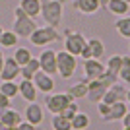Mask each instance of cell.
Segmentation results:
<instances>
[{
    "mask_svg": "<svg viewBox=\"0 0 130 130\" xmlns=\"http://www.w3.org/2000/svg\"><path fill=\"white\" fill-rule=\"evenodd\" d=\"M41 18L47 25L58 27L64 18V4L60 0H45L41 6Z\"/></svg>",
    "mask_w": 130,
    "mask_h": 130,
    "instance_id": "1",
    "label": "cell"
},
{
    "mask_svg": "<svg viewBox=\"0 0 130 130\" xmlns=\"http://www.w3.org/2000/svg\"><path fill=\"white\" fill-rule=\"evenodd\" d=\"M35 29H37L35 20L31 16H27L25 12L18 6L16 10H14V27H12V31L16 33L18 37H29Z\"/></svg>",
    "mask_w": 130,
    "mask_h": 130,
    "instance_id": "2",
    "label": "cell"
},
{
    "mask_svg": "<svg viewBox=\"0 0 130 130\" xmlns=\"http://www.w3.org/2000/svg\"><path fill=\"white\" fill-rule=\"evenodd\" d=\"M76 68H78V56L70 54L68 51L56 53V74L62 80H70L76 74Z\"/></svg>",
    "mask_w": 130,
    "mask_h": 130,
    "instance_id": "3",
    "label": "cell"
},
{
    "mask_svg": "<svg viewBox=\"0 0 130 130\" xmlns=\"http://www.w3.org/2000/svg\"><path fill=\"white\" fill-rule=\"evenodd\" d=\"M60 39V33L56 27L53 25H43V27H39L29 35V41H31V45H35V47H47V45L54 43V41H58Z\"/></svg>",
    "mask_w": 130,
    "mask_h": 130,
    "instance_id": "4",
    "label": "cell"
},
{
    "mask_svg": "<svg viewBox=\"0 0 130 130\" xmlns=\"http://www.w3.org/2000/svg\"><path fill=\"white\" fill-rule=\"evenodd\" d=\"M87 45V37L80 31H72V29H66L64 31V51H68L74 56H80L82 51L86 49Z\"/></svg>",
    "mask_w": 130,
    "mask_h": 130,
    "instance_id": "5",
    "label": "cell"
},
{
    "mask_svg": "<svg viewBox=\"0 0 130 130\" xmlns=\"http://www.w3.org/2000/svg\"><path fill=\"white\" fill-rule=\"evenodd\" d=\"M70 101H74V97H72L68 91H66V93H49L47 99H45V107H47L49 113L58 115L66 105L70 103Z\"/></svg>",
    "mask_w": 130,
    "mask_h": 130,
    "instance_id": "6",
    "label": "cell"
},
{
    "mask_svg": "<svg viewBox=\"0 0 130 130\" xmlns=\"http://www.w3.org/2000/svg\"><path fill=\"white\" fill-rule=\"evenodd\" d=\"M107 70L101 58H86L84 60V78L86 80H99Z\"/></svg>",
    "mask_w": 130,
    "mask_h": 130,
    "instance_id": "7",
    "label": "cell"
},
{
    "mask_svg": "<svg viewBox=\"0 0 130 130\" xmlns=\"http://www.w3.org/2000/svg\"><path fill=\"white\" fill-rule=\"evenodd\" d=\"M22 72V66L18 64L14 56H4V64H2V72H0V82H12L16 80Z\"/></svg>",
    "mask_w": 130,
    "mask_h": 130,
    "instance_id": "8",
    "label": "cell"
},
{
    "mask_svg": "<svg viewBox=\"0 0 130 130\" xmlns=\"http://www.w3.org/2000/svg\"><path fill=\"white\" fill-rule=\"evenodd\" d=\"M105 54V45L101 39L97 37H91V39H87V45H86V49L82 51V58L86 60V58H101Z\"/></svg>",
    "mask_w": 130,
    "mask_h": 130,
    "instance_id": "9",
    "label": "cell"
},
{
    "mask_svg": "<svg viewBox=\"0 0 130 130\" xmlns=\"http://www.w3.org/2000/svg\"><path fill=\"white\" fill-rule=\"evenodd\" d=\"M39 64H41V70L54 76L56 74V51L53 49H43V53L37 56Z\"/></svg>",
    "mask_w": 130,
    "mask_h": 130,
    "instance_id": "10",
    "label": "cell"
},
{
    "mask_svg": "<svg viewBox=\"0 0 130 130\" xmlns=\"http://www.w3.org/2000/svg\"><path fill=\"white\" fill-rule=\"evenodd\" d=\"M33 84L37 87V91L45 93V95L53 93V89H54V78L51 76V74H47V72H43V70H39L37 74L33 76Z\"/></svg>",
    "mask_w": 130,
    "mask_h": 130,
    "instance_id": "11",
    "label": "cell"
},
{
    "mask_svg": "<svg viewBox=\"0 0 130 130\" xmlns=\"http://www.w3.org/2000/svg\"><path fill=\"white\" fill-rule=\"evenodd\" d=\"M43 107L37 103V101H31V103H27L25 111H23V120H27V122H31V124L39 126L41 122H43Z\"/></svg>",
    "mask_w": 130,
    "mask_h": 130,
    "instance_id": "12",
    "label": "cell"
},
{
    "mask_svg": "<svg viewBox=\"0 0 130 130\" xmlns=\"http://www.w3.org/2000/svg\"><path fill=\"white\" fill-rule=\"evenodd\" d=\"M124 95H126V87L117 82V84H113V86L107 87V91H105V95H103L101 101H105L107 105H111V103H117V101H124Z\"/></svg>",
    "mask_w": 130,
    "mask_h": 130,
    "instance_id": "13",
    "label": "cell"
},
{
    "mask_svg": "<svg viewBox=\"0 0 130 130\" xmlns=\"http://www.w3.org/2000/svg\"><path fill=\"white\" fill-rule=\"evenodd\" d=\"M23 120V115L20 113V111H16V109H12V107H8V109H2L0 111V122H4L6 126H18L20 122Z\"/></svg>",
    "mask_w": 130,
    "mask_h": 130,
    "instance_id": "14",
    "label": "cell"
},
{
    "mask_svg": "<svg viewBox=\"0 0 130 130\" xmlns=\"http://www.w3.org/2000/svg\"><path fill=\"white\" fill-rule=\"evenodd\" d=\"M20 95H22L23 101H27V103H31V101H37V87H35V84H33V80H22L20 84Z\"/></svg>",
    "mask_w": 130,
    "mask_h": 130,
    "instance_id": "15",
    "label": "cell"
},
{
    "mask_svg": "<svg viewBox=\"0 0 130 130\" xmlns=\"http://www.w3.org/2000/svg\"><path fill=\"white\" fill-rule=\"evenodd\" d=\"M105 91H107V87L99 80H89V87H87V99H89V103H99L103 99Z\"/></svg>",
    "mask_w": 130,
    "mask_h": 130,
    "instance_id": "16",
    "label": "cell"
},
{
    "mask_svg": "<svg viewBox=\"0 0 130 130\" xmlns=\"http://www.w3.org/2000/svg\"><path fill=\"white\" fill-rule=\"evenodd\" d=\"M126 111H128V105H126V101H117V103H111V107H109V113H107V117H105L103 120H109V122L122 120V117L126 115Z\"/></svg>",
    "mask_w": 130,
    "mask_h": 130,
    "instance_id": "17",
    "label": "cell"
},
{
    "mask_svg": "<svg viewBox=\"0 0 130 130\" xmlns=\"http://www.w3.org/2000/svg\"><path fill=\"white\" fill-rule=\"evenodd\" d=\"M74 8L84 16H93V14H97L101 10L97 0H74Z\"/></svg>",
    "mask_w": 130,
    "mask_h": 130,
    "instance_id": "18",
    "label": "cell"
},
{
    "mask_svg": "<svg viewBox=\"0 0 130 130\" xmlns=\"http://www.w3.org/2000/svg\"><path fill=\"white\" fill-rule=\"evenodd\" d=\"M41 6H43V0H20V8L33 20L41 16Z\"/></svg>",
    "mask_w": 130,
    "mask_h": 130,
    "instance_id": "19",
    "label": "cell"
},
{
    "mask_svg": "<svg viewBox=\"0 0 130 130\" xmlns=\"http://www.w3.org/2000/svg\"><path fill=\"white\" fill-rule=\"evenodd\" d=\"M113 16H117V18H120V16H126L128 14V10H130V4L126 2V0H109L107 2V6H105Z\"/></svg>",
    "mask_w": 130,
    "mask_h": 130,
    "instance_id": "20",
    "label": "cell"
},
{
    "mask_svg": "<svg viewBox=\"0 0 130 130\" xmlns=\"http://www.w3.org/2000/svg\"><path fill=\"white\" fill-rule=\"evenodd\" d=\"M87 87H89V80H80V82H76L74 86H70L68 87V93H70L74 99H84V97H87Z\"/></svg>",
    "mask_w": 130,
    "mask_h": 130,
    "instance_id": "21",
    "label": "cell"
},
{
    "mask_svg": "<svg viewBox=\"0 0 130 130\" xmlns=\"http://www.w3.org/2000/svg\"><path fill=\"white\" fill-rule=\"evenodd\" d=\"M39 70H41L39 58H35V56H33V58L29 60L25 66H22V72H20V76H22L23 80H33V76H35Z\"/></svg>",
    "mask_w": 130,
    "mask_h": 130,
    "instance_id": "22",
    "label": "cell"
},
{
    "mask_svg": "<svg viewBox=\"0 0 130 130\" xmlns=\"http://www.w3.org/2000/svg\"><path fill=\"white\" fill-rule=\"evenodd\" d=\"M115 29H117V33H119L120 37L124 39H130V16L126 14V16H120L117 22H115Z\"/></svg>",
    "mask_w": 130,
    "mask_h": 130,
    "instance_id": "23",
    "label": "cell"
},
{
    "mask_svg": "<svg viewBox=\"0 0 130 130\" xmlns=\"http://www.w3.org/2000/svg\"><path fill=\"white\" fill-rule=\"evenodd\" d=\"M70 122H72V130H86L87 126H89V117H87L86 113L78 111L70 119Z\"/></svg>",
    "mask_w": 130,
    "mask_h": 130,
    "instance_id": "24",
    "label": "cell"
},
{
    "mask_svg": "<svg viewBox=\"0 0 130 130\" xmlns=\"http://www.w3.org/2000/svg\"><path fill=\"white\" fill-rule=\"evenodd\" d=\"M0 91L4 93V95H8L10 99H14V97L20 95V86H18L16 80H12V82H0Z\"/></svg>",
    "mask_w": 130,
    "mask_h": 130,
    "instance_id": "25",
    "label": "cell"
},
{
    "mask_svg": "<svg viewBox=\"0 0 130 130\" xmlns=\"http://www.w3.org/2000/svg\"><path fill=\"white\" fill-rule=\"evenodd\" d=\"M31 58H33V53L27 49V47H18V49L14 51V60H16L20 66H25Z\"/></svg>",
    "mask_w": 130,
    "mask_h": 130,
    "instance_id": "26",
    "label": "cell"
},
{
    "mask_svg": "<svg viewBox=\"0 0 130 130\" xmlns=\"http://www.w3.org/2000/svg\"><path fill=\"white\" fill-rule=\"evenodd\" d=\"M51 126H53V130H72L70 119H66L62 115H54L51 119Z\"/></svg>",
    "mask_w": 130,
    "mask_h": 130,
    "instance_id": "27",
    "label": "cell"
},
{
    "mask_svg": "<svg viewBox=\"0 0 130 130\" xmlns=\"http://www.w3.org/2000/svg\"><path fill=\"white\" fill-rule=\"evenodd\" d=\"M20 37H18L14 31H4L2 33V37H0V47L2 49H12V47H16Z\"/></svg>",
    "mask_w": 130,
    "mask_h": 130,
    "instance_id": "28",
    "label": "cell"
},
{
    "mask_svg": "<svg viewBox=\"0 0 130 130\" xmlns=\"http://www.w3.org/2000/svg\"><path fill=\"white\" fill-rule=\"evenodd\" d=\"M120 66H122V54H113V56H109L105 68H107L109 72H113V74H117V76H119Z\"/></svg>",
    "mask_w": 130,
    "mask_h": 130,
    "instance_id": "29",
    "label": "cell"
},
{
    "mask_svg": "<svg viewBox=\"0 0 130 130\" xmlns=\"http://www.w3.org/2000/svg\"><path fill=\"white\" fill-rule=\"evenodd\" d=\"M119 80L122 84H130V56H122V66L119 72Z\"/></svg>",
    "mask_w": 130,
    "mask_h": 130,
    "instance_id": "30",
    "label": "cell"
},
{
    "mask_svg": "<svg viewBox=\"0 0 130 130\" xmlns=\"http://www.w3.org/2000/svg\"><path fill=\"white\" fill-rule=\"evenodd\" d=\"M78 111H80V107H78V101L74 99V101H70V103L66 105V107L62 109V111H60L58 115H62V117H66V119H72V117H74V115H76Z\"/></svg>",
    "mask_w": 130,
    "mask_h": 130,
    "instance_id": "31",
    "label": "cell"
},
{
    "mask_svg": "<svg viewBox=\"0 0 130 130\" xmlns=\"http://www.w3.org/2000/svg\"><path fill=\"white\" fill-rule=\"evenodd\" d=\"M99 82H101L105 87H109V86H113V84H117V82H119V76H117V74H113V72H109V70H105L103 76L99 78Z\"/></svg>",
    "mask_w": 130,
    "mask_h": 130,
    "instance_id": "32",
    "label": "cell"
},
{
    "mask_svg": "<svg viewBox=\"0 0 130 130\" xmlns=\"http://www.w3.org/2000/svg\"><path fill=\"white\" fill-rule=\"evenodd\" d=\"M97 105V111H99V115H101V119H105L107 117V113H109V107L111 105H107L105 101H99V103H95Z\"/></svg>",
    "mask_w": 130,
    "mask_h": 130,
    "instance_id": "33",
    "label": "cell"
},
{
    "mask_svg": "<svg viewBox=\"0 0 130 130\" xmlns=\"http://www.w3.org/2000/svg\"><path fill=\"white\" fill-rule=\"evenodd\" d=\"M12 105V99L8 97V95H4V93L0 91V111H2V109H8Z\"/></svg>",
    "mask_w": 130,
    "mask_h": 130,
    "instance_id": "34",
    "label": "cell"
},
{
    "mask_svg": "<svg viewBox=\"0 0 130 130\" xmlns=\"http://www.w3.org/2000/svg\"><path fill=\"white\" fill-rule=\"evenodd\" d=\"M18 128L20 130H37V126L31 124V122H27V120H22V122L18 124Z\"/></svg>",
    "mask_w": 130,
    "mask_h": 130,
    "instance_id": "35",
    "label": "cell"
},
{
    "mask_svg": "<svg viewBox=\"0 0 130 130\" xmlns=\"http://www.w3.org/2000/svg\"><path fill=\"white\" fill-rule=\"evenodd\" d=\"M120 122H122V126H130V111H126V115L122 117Z\"/></svg>",
    "mask_w": 130,
    "mask_h": 130,
    "instance_id": "36",
    "label": "cell"
},
{
    "mask_svg": "<svg viewBox=\"0 0 130 130\" xmlns=\"http://www.w3.org/2000/svg\"><path fill=\"white\" fill-rule=\"evenodd\" d=\"M124 101H126V105H130V89H126V95H124Z\"/></svg>",
    "mask_w": 130,
    "mask_h": 130,
    "instance_id": "37",
    "label": "cell"
},
{
    "mask_svg": "<svg viewBox=\"0 0 130 130\" xmlns=\"http://www.w3.org/2000/svg\"><path fill=\"white\" fill-rule=\"evenodd\" d=\"M2 64H4V53L0 51V72H2Z\"/></svg>",
    "mask_w": 130,
    "mask_h": 130,
    "instance_id": "38",
    "label": "cell"
},
{
    "mask_svg": "<svg viewBox=\"0 0 130 130\" xmlns=\"http://www.w3.org/2000/svg\"><path fill=\"white\" fill-rule=\"evenodd\" d=\"M97 2H99V6H101V8H105V6H107V2H109V0H97Z\"/></svg>",
    "mask_w": 130,
    "mask_h": 130,
    "instance_id": "39",
    "label": "cell"
},
{
    "mask_svg": "<svg viewBox=\"0 0 130 130\" xmlns=\"http://www.w3.org/2000/svg\"><path fill=\"white\" fill-rule=\"evenodd\" d=\"M0 130H10V126H6L4 122H0Z\"/></svg>",
    "mask_w": 130,
    "mask_h": 130,
    "instance_id": "40",
    "label": "cell"
},
{
    "mask_svg": "<svg viewBox=\"0 0 130 130\" xmlns=\"http://www.w3.org/2000/svg\"><path fill=\"white\" fill-rule=\"evenodd\" d=\"M2 33H4V29H2V25H0V37H2Z\"/></svg>",
    "mask_w": 130,
    "mask_h": 130,
    "instance_id": "41",
    "label": "cell"
},
{
    "mask_svg": "<svg viewBox=\"0 0 130 130\" xmlns=\"http://www.w3.org/2000/svg\"><path fill=\"white\" fill-rule=\"evenodd\" d=\"M10 130H20V128H18V126H12V128Z\"/></svg>",
    "mask_w": 130,
    "mask_h": 130,
    "instance_id": "42",
    "label": "cell"
},
{
    "mask_svg": "<svg viewBox=\"0 0 130 130\" xmlns=\"http://www.w3.org/2000/svg\"><path fill=\"white\" fill-rule=\"evenodd\" d=\"M122 130H130V126H122Z\"/></svg>",
    "mask_w": 130,
    "mask_h": 130,
    "instance_id": "43",
    "label": "cell"
},
{
    "mask_svg": "<svg viewBox=\"0 0 130 130\" xmlns=\"http://www.w3.org/2000/svg\"><path fill=\"white\" fill-rule=\"evenodd\" d=\"M60 2H62V4H66V2H68V0H60Z\"/></svg>",
    "mask_w": 130,
    "mask_h": 130,
    "instance_id": "44",
    "label": "cell"
},
{
    "mask_svg": "<svg viewBox=\"0 0 130 130\" xmlns=\"http://www.w3.org/2000/svg\"><path fill=\"white\" fill-rule=\"evenodd\" d=\"M126 2H128V4H130V0H126Z\"/></svg>",
    "mask_w": 130,
    "mask_h": 130,
    "instance_id": "45",
    "label": "cell"
},
{
    "mask_svg": "<svg viewBox=\"0 0 130 130\" xmlns=\"http://www.w3.org/2000/svg\"><path fill=\"white\" fill-rule=\"evenodd\" d=\"M128 49H130V45H128Z\"/></svg>",
    "mask_w": 130,
    "mask_h": 130,
    "instance_id": "46",
    "label": "cell"
}]
</instances>
